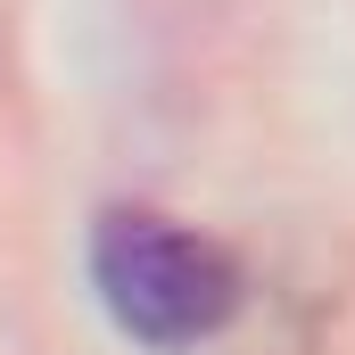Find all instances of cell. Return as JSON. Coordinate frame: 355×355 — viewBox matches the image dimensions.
Listing matches in <instances>:
<instances>
[{
	"label": "cell",
	"instance_id": "obj_1",
	"mask_svg": "<svg viewBox=\"0 0 355 355\" xmlns=\"http://www.w3.org/2000/svg\"><path fill=\"white\" fill-rule=\"evenodd\" d=\"M91 289L116 314L124 339L141 347H207L240 314V265L149 207H107L91 232Z\"/></svg>",
	"mask_w": 355,
	"mask_h": 355
}]
</instances>
